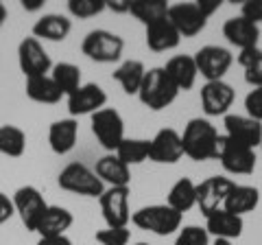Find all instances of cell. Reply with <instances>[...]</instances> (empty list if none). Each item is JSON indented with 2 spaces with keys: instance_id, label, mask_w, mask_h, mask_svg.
<instances>
[{
  "instance_id": "4",
  "label": "cell",
  "mask_w": 262,
  "mask_h": 245,
  "mask_svg": "<svg viewBox=\"0 0 262 245\" xmlns=\"http://www.w3.org/2000/svg\"><path fill=\"white\" fill-rule=\"evenodd\" d=\"M57 184H59L61 191L81 195V197H96V199L107 189V186L98 179L94 169H90L83 162H70V165H66L59 171Z\"/></svg>"
},
{
  "instance_id": "11",
  "label": "cell",
  "mask_w": 262,
  "mask_h": 245,
  "mask_svg": "<svg viewBox=\"0 0 262 245\" xmlns=\"http://www.w3.org/2000/svg\"><path fill=\"white\" fill-rule=\"evenodd\" d=\"M129 186H110L105 193L98 197L101 212L107 228H127L131 221V210H129Z\"/></svg>"
},
{
  "instance_id": "16",
  "label": "cell",
  "mask_w": 262,
  "mask_h": 245,
  "mask_svg": "<svg viewBox=\"0 0 262 245\" xmlns=\"http://www.w3.org/2000/svg\"><path fill=\"white\" fill-rule=\"evenodd\" d=\"M223 125H225V138H229L236 145L249 147L256 149L260 147V134H262V122L249 118L247 114H227L223 116Z\"/></svg>"
},
{
  "instance_id": "42",
  "label": "cell",
  "mask_w": 262,
  "mask_h": 245,
  "mask_svg": "<svg viewBox=\"0 0 262 245\" xmlns=\"http://www.w3.org/2000/svg\"><path fill=\"white\" fill-rule=\"evenodd\" d=\"M37 245H72V241L66 234H57V236H39Z\"/></svg>"
},
{
  "instance_id": "25",
  "label": "cell",
  "mask_w": 262,
  "mask_h": 245,
  "mask_svg": "<svg viewBox=\"0 0 262 245\" xmlns=\"http://www.w3.org/2000/svg\"><path fill=\"white\" fill-rule=\"evenodd\" d=\"M260 203V191L256 186H249V184H236L232 186V191L227 193L223 208L232 215H247V212H253Z\"/></svg>"
},
{
  "instance_id": "14",
  "label": "cell",
  "mask_w": 262,
  "mask_h": 245,
  "mask_svg": "<svg viewBox=\"0 0 262 245\" xmlns=\"http://www.w3.org/2000/svg\"><path fill=\"white\" fill-rule=\"evenodd\" d=\"M234 182L225 175H212L203 179L201 184H196V208L201 210V215L206 217L210 212L223 208L227 193L232 191Z\"/></svg>"
},
{
  "instance_id": "9",
  "label": "cell",
  "mask_w": 262,
  "mask_h": 245,
  "mask_svg": "<svg viewBox=\"0 0 262 245\" xmlns=\"http://www.w3.org/2000/svg\"><path fill=\"white\" fill-rule=\"evenodd\" d=\"M18 66L27 79L44 77L53 70V59L44 48V44L31 35V37H24L18 44Z\"/></svg>"
},
{
  "instance_id": "20",
  "label": "cell",
  "mask_w": 262,
  "mask_h": 245,
  "mask_svg": "<svg viewBox=\"0 0 262 245\" xmlns=\"http://www.w3.org/2000/svg\"><path fill=\"white\" fill-rule=\"evenodd\" d=\"M72 31V20L63 13H44L33 24V37L39 42H63Z\"/></svg>"
},
{
  "instance_id": "37",
  "label": "cell",
  "mask_w": 262,
  "mask_h": 245,
  "mask_svg": "<svg viewBox=\"0 0 262 245\" xmlns=\"http://www.w3.org/2000/svg\"><path fill=\"white\" fill-rule=\"evenodd\" d=\"M96 241L101 245H129L131 230L129 228H105L96 232Z\"/></svg>"
},
{
  "instance_id": "31",
  "label": "cell",
  "mask_w": 262,
  "mask_h": 245,
  "mask_svg": "<svg viewBox=\"0 0 262 245\" xmlns=\"http://www.w3.org/2000/svg\"><path fill=\"white\" fill-rule=\"evenodd\" d=\"M51 79L57 84V88L61 90L63 96H70L72 92H77V90L83 86V81H81V68L75 66V64H70V62L53 64Z\"/></svg>"
},
{
  "instance_id": "23",
  "label": "cell",
  "mask_w": 262,
  "mask_h": 245,
  "mask_svg": "<svg viewBox=\"0 0 262 245\" xmlns=\"http://www.w3.org/2000/svg\"><path fill=\"white\" fill-rule=\"evenodd\" d=\"M144 39H146V46H149L153 53H166V51H173V48L179 46L182 35L177 33V29L170 24L168 18H164V20H158L146 27Z\"/></svg>"
},
{
  "instance_id": "41",
  "label": "cell",
  "mask_w": 262,
  "mask_h": 245,
  "mask_svg": "<svg viewBox=\"0 0 262 245\" xmlns=\"http://www.w3.org/2000/svg\"><path fill=\"white\" fill-rule=\"evenodd\" d=\"M196 5H199V9L201 13L206 15V18L210 20L212 15H214L219 9H221V5H223V0H194Z\"/></svg>"
},
{
  "instance_id": "33",
  "label": "cell",
  "mask_w": 262,
  "mask_h": 245,
  "mask_svg": "<svg viewBox=\"0 0 262 245\" xmlns=\"http://www.w3.org/2000/svg\"><path fill=\"white\" fill-rule=\"evenodd\" d=\"M27 151V134L15 125H0V153L9 158H22Z\"/></svg>"
},
{
  "instance_id": "5",
  "label": "cell",
  "mask_w": 262,
  "mask_h": 245,
  "mask_svg": "<svg viewBox=\"0 0 262 245\" xmlns=\"http://www.w3.org/2000/svg\"><path fill=\"white\" fill-rule=\"evenodd\" d=\"M125 51V39L107 29H94L81 42V53L96 64H116Z\"/></svg>"
},
{
  "instance_id": "30",
  "label": "cell",
  "mask_w": 262,
  "mask_h": 245,
  "mask_svg": "<svg viewBox=\"0 0 262 245\" xmlns=\"http://www.w3.org/2000/svg\"><path fill=\"white\" fill-rule=\"evenodd\" d=\"M168 3L166 0H131L129 3V13L136 20H140L144 27L168 18Z\"/></svg>"
},
{
  "instance_id": "7",
  "label": "cell",
  "mask_w": 262,
  "mask_h": 245,
  "mask_svg": "<svg viewBox=\"0 0 262 245\" xmlns=\"http://www.w3.org/2000/svg\"><path fill=\"white\" fill-rule=\"evenodd\" d=\"M192 57H194L196 70H199V75L206 81H223V77L227 75L234 64L232 51L219 44L201 46Z\"/></svg>"
},
{
  "instance_id": "3",
  "label": "cell",
  "mask_w": 262,
  "mask_h": 245,
  "mask_svg": "<svg viewBox=\"0 0 262 245\" xmlns=\"http://www.w3.org/2000/svg\"><path fill=\"white\" fill-rule=\"evenodd\" d=\"M177 94H179V90L166 75L164 66H158V68L146 70L140 92H138V99L151 112H162V110H166L170 103H175Z\"/></svg>"
},
{
  "instance_id": "6",
  "label": "cell",
  "mask_w": 262,
  "mask_h": 245,
  "mask_svg": "<svg viewBox=\"0 0 262 245\" xmlns=\"http://www.w3.org/2000/svg\"><path fill=\"white\" fill-rule=\"evenodd\" d=\"M92 134L107 153H116L120 142L125 140V120H122L120 112L114 108H103L96 114H92Z\"/></svg>"
},
{
  "instance_id": "47",
  "label": "cell",
  "mask_w": 262,
  "mask_h": 245,
  "mask_svg": "<svg viewBox=\"0 0 262 245\" xmlns=\"http://www.w3.org/2000/svg\"><path fill=\"white\" fill-rule=\"evenodd\" d=\"M134 245H149V243H144V241H140V243H134Z\"/></svg>"
},
{
  "instance_id": "17",
  "label": "cell",
  "mask_w": 262,
  "mask_h": 245,
  "mask_svg": "<svg viewBox=\"0 0 262 245\" xmlns=\"http://www.w3.org/2000/svg\"><path fill=\"white\" fill-rule=\"evenodd\" d=\"M66 99H68L70 118H77V116H88V114L92 116L98 110H103L105 103H107V94L98 84H83L77 92H72Z\"/></svg>"
},
{
  "instance_id": "34",
  "label": "cell",
  "mask_w": 262,
  "mask_h": 245,
  "mask_svg": "<svg viewBox=\"0 0 262 245\" xmlns=\"http://www.w3.org/2000/svg\"><path fill=\"white\" fill-rule=\"evenodd\" d=\"M149 151H151V140H144V138H125L116 149V156L127 167H134V165H142L144 160H149Z\"/></svg>"
},
{
  "instance_id": "19",
  "label": "cell",
  "mask_w": 262,
  "mask_h": 245,
  "mask_svg": "<svg viewBox=\"0 0 262 245\" xmlns=\"http://www.w3.org/2000/svg\"><path fill=\"white\" fill-rule=\"evenodd\" d=\"M203 228H206L208 234L214 236V239L234 241L243 234L245 221H243V217L232 215V212H227L225 208H219L214 212H210V215H206V226Z\"/></svg>"
},
{
  "instance_id": "18",
  "label": "cell",
  "mask_w": 262,
  "mask_h": 245,
  "mask_svg": "<svg viewBox=\"0 0 262 245\" xmlns=\"http://www.w3.org/2000/svg\"><path fill=\"white\" fill-rule=\"evenodd\" d=\"M223 37L232 46L238 48V51H245V48L258 46L260 27L249 20H245L243 15H234V18H227L223 22Z\"/></svg>"
},
{
  "instance_id": "32",
  "label": "cell",
  "mask_w": 262,
  "mask_h": 245,
  "mask_svg": "<svg viewBox=\"0 0 262 245\" xmlns=\"http://www.w3.org/2000/svg\"><path fill=\"white\" fill-rule=\"evenodd\" d=\"M236 62L245 70V81L251 88H262V48H245L236 55Z\"/></svg>"
},
{
  "instance_id": "45",
  "label": "cell",
  "mask_w": 262,
  "mask_h": 245,
  "mask_svg": "<svg viewBox=\"0 0 262 245\" xmlns=\"http://www.w3.org/2000/svg\"><path fill=\"white\" fill-rule=\"evenodd\" d=\"M5 20H7V7H5L3 3H0V27L5 24Z\"/></svg>"
},
{
  "instance_id": "40",
  "label": "cell",
  "mask_w": 262,
  "mask_h": 245,
  "mask_svg": "<svg viewBox=\"0 0 262 245\" xmlns=\"http://www.w3.org/2000/svg\"><path fill=\"white\" fill-rule=\"evenodd\" d=\"M15 215V208H13V199L9 197V195L0 193V226L7 223L9 219Z\"/></svg>"
},
{
  "instance_id": "24",
  "label": "cell",
  "mask_w": 262,
  "mask_h": 245,
  "mask_svg": "<svg viewBox=\"0 0 262 245\" xmlns=\"http://www.w3.org/2000/svg\"><path fill=\"white\" fill-rule=\"evenodd\" d=\"M166 75L170 77V81L177 86L179 92H186V90H192L196 84V77H199V70H196L194 57L192 55H175L166 62Z\"/></svg>"
},
{
  "instance_id": "13",
  "label": "cell",
  "mask_w": 262,
  "mask_h": 245,
  "mask_svg": "<svg viewBox=\"0 0 262 245\" xmlns=\"http://www.w3.org/2000/svg\"><path fill=\"white\" fill-rule=\"evenodd\" d=\"M184 158L182 134L173 127H164L151 138L149 160L155 165H177Z\"/></svg>"
},
{
  "instance_id": "36",
  "label": "cell",
  "mask_w": 262,
  "mask_h": 245,
  "mask_svg": "<svg viewBox=\"0 0 262 245\" xmlns=\"http://www.w3.org/2000/svg\"><path fill=\"white\" fill-rule=\"evenodd\" d=\"M175 245H212L210 243V234L206 228L201 226H184L177 232Z\"/></svg>"
},
{
  "instance_id": "43",
  "label": "cell",
  "mask_w": 262,
  "mask_h": 245,
  "mask_svg": "<svg viewBox=\"0 0 262 245\" xmlns=\"http://www.w3.org/2000/svg\"><path fill=\"white\" fill-rule=\"evenodd\" d=\"M105 3H107V9L110 11L129 13V3H127V0H105Z\"/></svg>"
},
{
  "instance_id": "29",
  "label": "cell",
  "mask_w": 262,
  "mask_h": 245,
  "mask_svg": "<svg viewBox=\"0 0 262 245\" xmlns=\"http://www.w3.org/2000/svg\"><path fill=\"white\" fill-rule=\"evenodd\" d=\"M166 203L173 210H177L179 215L184 212L192 210L196 206V184L192 182L190 177H182L170 186L168 191V197H166Z\"/></svg>"
},
{
  "instance_id": "1",
  "label": "cell",
  "mask_w": 262,
  "mask_h": 245,
  "mask_svg": "<svg viewBox=\"0 0 262 245\" xmlns=\"http://www.w3.org/2000/svg\"><path fill=\"white\" fill-rule=\"evenodd\" d=\"M184 156L194 162H206L219 158L221 134L208 118H190L182 134Z\"/></svg>"
},
{
  "instance_id": "39",
  "label": "cell",
  "mask_w": 262,
  "mask_h": 245,
  "mask_svg": "<svg viewBox=\"0 0 262 245\" xmlns=\"http://www.w3.org/2000/svg\"><path fill=\"white\" fill-rule=\"evenodd\" d=\"M241 15L245 20H249L253 24L262 22V0H245V3L241 5Z\"/></svg>"
},
{
  "instance_id": "28",
  "label": "cell",
  "mask_w": 262,
  "mask_h": 245,
  "mask_svg": "<svg viewBox=\"0 0 262 245\" xmlns=\"http://www.w3.org/2000/svg\"><path fill=\"white\" fill-rule=\"evenodd\" d=\"M144 75H146V68L140 59H127L122 62L120 66L114 70V81H118L120 88L125 90V94H136L140 92V86L144 81Z\"/></svg>"
},
{
  "instance_id": "44",
  "label": "cell",
  "mask_w": 262,
  "mask_h": 245,
  "mask_svg": "<svg viewBox=\"0 0 262 245\" xmlns=\"http://www.w3.org/2000/svg\"><path fill=\"white\" fill-rule=\"evenodd\" d=\"M22 9L24 11H39V9H44V0H22Z\"/></svg>"
},
{
  "instance_id": "10",
  "label": "cell",
  "mask_w": 262,
  "mask_h": 245,
  "mask_svg": "<svg viewBox=\"0 0 262 245\" xmlns=\"http://www.w3.org/2000/svg\"><path fill=\"white\" fill-rule=\"evenodd\" d=\"M13 208H15V215L20 217L22 226L27 228L29 232H35V228L39 223V219L46 212L48 203L44 199V195L39 193L35 186H20L18 191L13 193Z\"/></svg>"
},
{
  "instance_id": "22",
  "label": "cell",
  "mask_w": 262,
  "mask_h": 245,
  "mask_svg": "<svg viewBox=\"0 0 262 245\" xmlns=\"http://www.w3.org/2000/svg\"><path fill=\"white\" fill-rule=\"evenodd\" d=\"M94 173L107 189L110 186H129V182H131V169L116 153H105L103 158H98Z\"/></svg>"
},
{
  "instance_id": "26",
  "label": "cell",
  "mask_w": 262,
  "mask_h": 245,
  "mask_svg": "<svg viewBox=\"0 0 262 245\" xmlns=\"http://www.w3.org/2000/svg\"><path fill=\"white\" fill-rule=\"evenodd\" d=\"M75 223L72 212L63 206H51L48 203L46 212L39 219V223L35 228V232L39 236H57V234H66V230H70V226Z\"/></svg>"
},
{
  "instance_id": "21",
  "label": "cell",
  "mask_w": 262,
  "mask_h": 245,
  "mask_svg": "<svg viewBox=\"0 0 262 245\" xmlns=\"http://www.w3.org/2000/svg\"><path fill=\"white\" fill-rule=\"evenodd\" d=\"M79 138V122L77 118H59L48 127V145H51L53 153L57 156H66L77 147Z\"/></svg>"
},
{
  "instance_id": "48",
  "label": "cell",
  "mask_w": 262,
  "mask_h": 245,
  "mask_svg": "<svg viewBox=\"0 0 262 245\" xmlns=\"http://www.w3.org/2000/svg\"><path fill=\"white\" fill-rule=\"evenodd\" d=\"M260 149H262V134H260Z\"/></svg>"
},
{
  "instance_id": "27",
  "label": "cell",
  "mask_w": 262,
  "mask_h": 245,
  "mask_svg": "<svg viewBox=\"0 0 262 245\" xmlns=\"http://www.w3.org/2000/svg\"><path fill=\"white\" fill-rule=\"evenodd\" d=\"M24 92H27V96L31 101L42 103V105H55V103H59L63 99L61 90L57 88V84L51 79V75L27 79V84H24Z\"/></svg>"
},
{
  "instance_id": "15",
  "label": "cell",
  "mask_w": 262,
  "mask_h": 245,
  "mask_svg": "<svg viewBox=\"0 0 262 245\" xmlns=\"http://www.w3.org/2000/svg\"><path fill=\"white\" fill-rule=\"evenodd\" d=\"M168 20L182 37L199 35L208 24V18L201 13L196 3H175L168 7Z\"/></svg>"
},
{
  "instance_id": "35",
  "label": "cell",
  "mask_w": 262,
  "mask_h": 245,
  "mask_svg": "<svg viewBox=\"0 0 262 245\" xmlns=\"http://www.w3.org/2000/svg\"><path fill=\"white\" fill-rule=\"evenodd\" d=\"M107 9L105 0H68V13L77 20H90Z\"/></svg>"
},
{
  "instance_id": "38",
  "label": "cell",
  "mask_w": 262,
  "mask_h": 245,
  "mask_svg": "<svg viewBox=\"0 0 262 245\" xmlns=\"http://www.w3.org/2000/svg\"><path fill=\"white\" fill-rule=\"evenodd\" d=\"M245 112L247 116L262 122V88H251L245 96Z\"/></svg>"
},
{
  "instance_id": "2",
  "label": "cell",
  "mask_w": 262,
  "mask_h": 245,
  "mask_svg": "<svg viewBox=\"0 0 262 245\" xmlns=\"http://www.w3.org/2000/svg\"><path fill=\"white\" fill-rule=\"evenodd\" d=\"M184 215H179L168 203H151L131 212V223L140 230H146L158 236H170L182 230Z\"/></svg>"
},
{
  "instance_id": "46",
  "label": "cell",
  "mask_w": 262,
  "mask_h": 245,
  "mask_svg": "<svg viewBox=\"0 0 262 245\" xmlns=\"http://www.w3.org/2000/svg\"><path fill=\"white\" fill-rule=\"evenodd\" d=\"M212 245H232V241H225V239H214Z\"/></svg>"
},
{
  "instance_id": "8",
  "label": "cell",
  "mask_w": 262,
  "mask_h": 245,
  "mask_svg": "<svg viewBox=\"0 0 262 245\" xmlns=\"http://www.w3.org/2000/svg\"><path fill=\"white\" fill-rule=\"evenodd\" d=\"M221 167L225 169L229 175H251L256 171V149L236 145L229 138L221 134V145H219V158Z\"/></svg>"
},
{
  "instance_id": "12",
  "label": "cell",
  "mask_w": 262,
  "mask_h": 245,
  "mask_svg": "<svg viewBox=\"0 0 262 245\" xmlns=\"http://www.w3.org/2000/svg\"><path fill=\"white\" fill-rule=\"evenodd\" d=\"M201 108L206 116H227L229 108L234 105L236 90L227 81H206L201 88Z\"/></svg>"
}]
</instances>
